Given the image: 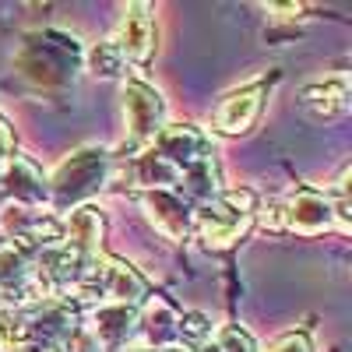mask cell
<instances>
[{
    "label": "cell",
    "instance_id": "2e32d148",
    "mask_svg": "<svg viewBox=\"0 0 352 352\" xmlns=\"http://www.w3.org/2000/svg\"><path fill=\"white\" fill-rule=\"evenodd\" d=\"M180 187H184V201H212L219 194V169H215V159H201L197 166H190L184 176H180Z\"/></svg>",
    "mask_w": 352,
    "mask_h": 352
},
{
    "label": "cell",
    "instance_id": "8fae6325",
    "mask_svg": "<svg viewBox=\"0 0 352 352\" xmlns=\"http://www.w3.org/2000/svg\"><path fill=\"white\" fill-rule=\"evenodd\" d=\"M138 314L134 307H116V303H99L88 314V331L96 335V342L102 345V352H120L131 335L138 331Z\"/></svg>",
    "mask_w": 352,
    "mask_h": 352
},
{
    "label": "cell",
    "instance_id": "7402d4cb",
    "mask_svg": "<svg viewBox=\"0 0 352 352\" xmlns=\"http://www.w3.org/2000/svg\"><path fill=\"white\" fill-rule=\"evenodd\" d=\"M268 11H278L282 18H292V14H300V4H282V8H278V4H272Z\"/></svg>",
    "mask_w": 352,
    "mask_h": 352
},
{
    "label": "cell",
    "instance_id": "7c38bea8",
    "mask_svg": "<svg viewBox=\"0 0 352 352\" xmlns=\"http://www.w3.org/2000/svg\"><path fill=\"white\" fill-rule=\"evenodd\" d=\"M0 190L11 197V204H28V208H36V204L46 197V180L28 159L14 155L11 166L0 173Z\"/></svg>",
    "mask_w": 352,
    "mask_h": 352
},
{
    "label": "cell",
    "instance_id": "44dd1931",
    "mask_svg": "<svg viewBox=\"0 0 352 352\" xmlns=\"http://www.w3.org/2000/svg\"><path fill=\"white\" fill-rule=\"evenodd\" d=\"M11 159H14V131L4 116H0V173L11 166Z\"/></svg>",
    "mask_w": 352,
    "mask_h": 352
},
{
    "label": "cell",
    "instance_id": "9a60e30c",
    "mask_svg": "<svg viewBox=\"0 0 352 352\" xmlns=\"http://www.w3.org/2000/svg\"><path fill=\"white\" fill-rule=\"evenodd\" d=\"M300 102L314 120H335V116H342L349 109V85H345V78H331L324 85H310V88H303Z\"/></svg>",
    "mask_w": 352,
    "mask_h": 352
},
{
    "label": "cell",
    "instance_id": "30bf717a",
    "mask_svg": "<svg viewBox=\"0 0 352 352\" xmlns=\"http://www.w3.org/2000/svg\"><path fill=\"white\" fill-rule=\"evenodd\" d=\"M141 208L166 240H184L190 232V204L176 190H144Z\"/></svg>",
    "mask_w": 352,
    "mask_h": 352
},
{
    "label": "cell",
    "instance_id": "7a4b0ae2",
    "mask_svg": "<svg viewBox=\"0 0 352 352\" xmlns=\"http://www.w3.org/2000/svg\"><path fill=\"white\" fill-rule=\"evenodd\" d=\"M120 102H124V131L134 144H148L155 134L166 127V102L148 81L127 78L120 88Z\"/></svg>",
    "mask_w": 352,
    "mask_h": 352
},
{
    "label": "cell",
    "instance_id": "ba28073f",
    "mask_svg": "<svg viewBox=\"0 0 352 352\" xmlns=\"http://www.w3.org/2000/svg\"><path fill=\"white\" fill-rule=\"evenodd\" d=\"M261 106H264V81H254V85H243L236 92H229L215 116H212V127L219 134H247L257 116H261Z\"/></svg>",
    "mask_w": 352,
    "mask_h": 352
},
{
    "label": "cell",
    "instance_id": "277c9868",
    "mask_svg": "<svg viewBox=\"0 0 352 352\" xmlns=\"http://www.w3.org/2000/svg\"><path fill=\"white\" fill-rule=\"evenodd\" d=\"M0 232L18 243H32V247H56L64 240V222L60 219H53L39 208H28V204H4L0 208Z\"/></svg>",
    "mask_w": 352,
    "mask_h": 352
},
{
    "label": "cell",
    "instance_id": "ffe728a7",
    "mask_svg": "<svg viewBox=\"0 0 352 352\" xmlns=\"http://www.w3.org/2000/svg\"><path fill=\"white\" fill-rule=\"evenodd\" d=\"M264 352H314V345H310V335L307 331H289V335L275 338Z\"/></svg>",
    "mask_w": 352,
    "mask_h": 352
},
{
    "label": "cell",
    "instance_id": "52a82bcc",
    "mask_svg": "<svg viewBox=\"0 0 352 352\" xmlns=\"http://www.w3.org/2000/svg\"><path fill=\"white\" fill-rule=\"evenodd\" d=\"M152 152L162 155L176 173H187L190 166H197L201 159H208V138H204L194 124H173V127H162L152 141Z\"/></svg>",
    "mask_w": 352,
    "mask_h": 352
},
{
    "label": "cell",
    "instance_id": "4fadbf2b",
    "mask_svg": "<svg viewBox=\"0 0 352 352\" xmlns=\"http://www.w3.org/2000/svg\"><path fill=\"white\" fill-rule=\"evenodd\" d=\"M60 243L71 247L81 257H96L99 254V243H102V215L96 208H88V204L74 208L71 219L64 222V240Z\"/></svg>",
    "mask_w": 352,
    "mask_h": 352
},
{
    "label": "cell",
    "instance_id": "e0dca14e",
    "mask_svg": "<svg viewBox=\"0 0 352 352\" xmlns=\"http://www.w3.org/2000/svg\"><path fill=\"white\" fill-rule=\"evenodd\" d=\"M88 67H92V74H99V78H116V74H124L127 60L120 56V50L106 39V43L92 46V53H88Z\"/></svg>",
    "mask_w": 352,
    "mask_h": 352
},
{
    "label": "cell",
    "instance_id": "6da1fadb",
    "mask_svg": "<svg viewBox=\"0 0 352 352\" xmlns=\"http://www.w3.org/2000/svg\"><path fill=\"white\" fill-rule=\"evenodd\" d=\"M254 212H257V197L250 190H226L215 194L212 201H204L190 215V229L208 250H226L250 229Z\"/></svg>",
    "mask_w": 352,
    "mask_h": 352
},
{
    "label": "cell",
    "instance_id": "3957f363",
    "mask_svg": "<svg viewBox=\"0 0 352 352\" xmlns=\"http://www.w3.org/2000/svg\"><path fill=\"white\" fill-rule=\"evenodd\" d=\"M106 152H96V148H85V152H74L60 169L53 173V204H71V201H81L88 197L102 180H106Z\"/></svg>",
    "mask_w": 352,
    "mask_h": 352
},
{
    "label": "cell",
    "instance_id": "d6986e66",
    "mask_svg": "<svg viewBox=\"0 0 352 352\" xmlns=\"http://www.w3.org/2000/svg\"><path fill=\"white\" fill-rule=\"evenodd\" d=\"M219 352H257V345L247 331L226 328V331H219Z\"/></svg>",
    "mask_w": 352,
    "mask_h": 352
},
{
    "label": "cell",
    "instance_id": "5bb4252c",
    "mask_svg": "<svg viewBox=\"0 0 352 352\" xmlns=\"http://www.w3.org/2000/svg\"><path fill=\"white\" fill-rule=\"evenodd\" d=\"M144 314H138V328L148 335L152 345L169 349L173 342H180V314H176L166 300H144Z\"/></svg>",
    "mask_w": 352,
    "mask_h": 352
},
{
    "label": "cell",
    "instance_id": "ac0fdd59",
    "mask_svg": "<svg viewBox=\"0 0 352 352\" xmlns=\"http://www.w3.org/2000/svg\"><path fill=\"white\" fill-rule=\"evenodd\" d=\"M208 338H212V324H208V317H204V314H184L180 317V342L197 349Z\"/></svg>",
    "mask_w": 352,
    "mask_h": 352
},
{
    "label": "cell",
    "instance_id": "8992f818",
    "mask_svg": "<svg viewBox=\"0 0 352 352\" xmlns=\"http://www.w3.org/2000/svg\"><path fill=\"white\" fill-rule=\"evenodd\" d=\"M335 226V204L328 194L300 187L289 201H282V229H292L300 236H317Z\"/></svg>",
    "mask_w": 352,
    "mask_h": 352
},
{
    "label": "cell",
    "instance_id": "5b68a950",
    "mask_svg": "<svg viewBox=\"0 0 352 352\" xmlns=\"http://www.w3.org/2000/svg\"><path fill=\"white\" fill-rule=\"evenodd\" d=\"M155 14L152 4H127L116 25V36L109 39L127 64H148L155 56Z\"/></svg>",
    "mask_w": 352,
    "mask_h": 352
},
{
    "label": "cell",
    "instance_id": "9c48e42d",
    "mask_svg": "<svg viewBox=\"0 0 352 352\" xmlns=\"http://www.w3.org/2000/svg\"><path fill=\"white\" fill-rule=\"evenodd\" d=\"M99 292H102V303H116V307H134L141 310V303L148 300V285L144 278L124 261H99Z\"/></svg>",
    "mask_w": 352,
    "mask_h": 352
}]
</instances>
